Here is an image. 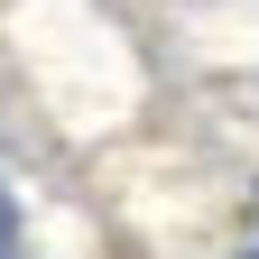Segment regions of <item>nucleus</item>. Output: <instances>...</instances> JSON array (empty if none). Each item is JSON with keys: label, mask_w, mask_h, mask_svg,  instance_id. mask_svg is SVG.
<instances>
[{"label": "nucleus", "mask_w": 259, "mask_h": 259, "mask_svg": "<svg viewBox=\"0 0 259 259\" xmlns=\"http://www.w3.org/2000/svg\"><path fill=\"white\" fill-rule=\"evenodd\" d=\"M10 232H19V213H10V194H0V250H10Z\"/></svg>", "instance_id": "f257e3e1"}, {"label": "nucleus", "mask_w": 259, "mask_h": 259, "mask_svg": "<svg viewBox=\"0 0 259 259\" xmlns=\"http://www.w3.org/2000/svg\"><path fill=\"white\" fill-rule=\"evenodd\" d=\"M250 259H259V250H250Z\"/></svg>", "instance_id": "f03ea898"}]
</instances>
